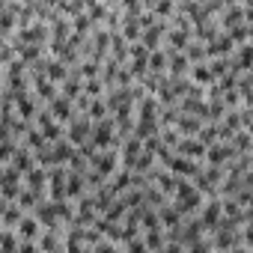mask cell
I'll return each mask as SVG.
<instances>
[{
    "label": "cell",
    "mask_w": 253,
    "mask_h": 253,
    "mask_svg": "<svg viewBox=\"0 0 253 253\" xmlns=\"http://www.w3.org/2000/svg\"><path fill=\"white\" fill-rule=\"evenodd\" d=\"M69 143H75V146H84L86 143V134H92V125H89V116L86 119H72V125H69Z\"/></svg>",
    "instance_id": "obj_1"
},
{
    "label": "cell",
    "mask_w": 253,
    "mask_h": 253,
    "mask_svg": "<svg viewBox=\"0 0 253 253\" xmlns=\"http://www.w3.org/2000/svg\"><path fill=\"white\" fill-rule=\"evenodd\" d=\"M92 164H95V170H98V173L110 176V173L116 170V152H113V149H104V152L98 149V155L92 158Z\"/></svg>",
    "instance_id": "obj_2"
},
{
    "label": "cell",
    "mask_w": 253,
    "mask_h": 253,
    "mask_svg": "<svg viewBox=\"0 0 253 253\" xmlns=\"http://www.w3.org/2000/svg\"><path fill=\"white\" fill-rule=\"evenodd\" d=\"M167 170H173V173H179V176H197V173H200V167H197L188 155H179V158L173 155V161L167 164Z\"/></svg>",
    "instance_id": "obj_3"
},
{
    "label": "cell",
    "mask_w": 253,
    "mask_h": 253,
    "mask_svg": "<svg viewBox=\"0 0 253 253\" xmlns=\"http://www.w3.org/2000/svg\"><path fill=\"white\" fill-rule=\"evenodd\" d=\"M72 110H75V107H72L69 95H63V98H54V104H51V113H54V119H57V122L75 119V113H72Z\"/></svg>",
    "instance_id": "obj_4"
},
{
    "label": "cell",
    "mask_w": 253,
    "mask_h": 253,
    "mask_svg": "<svg viewBox=\"0 0 253 253\" xmlns=\"http://www.w3.org/2000/svg\"><path fill=\"white\" fill-rule=\"evenodd\" d=\"M45 182H51V173H48L42 164H39V167H33V170L27 173V188H33V191H39V194H42Z\"/></svg>",
    "instance_id": "obj_5"
},
{
    "label": "cell",
    "mask_w": 253,
    "mask_h": 253,
    "mask_svg": "<svg viewBox=\"0 0 253 253\" xmlns=\"http://www.w3.org/2000/svg\"><path fill=\"white\" fill-rule=\"evenodd\" d=\"M226 158H235V146H211V149H206L209 164H223Z\"/></svg>",
    "instance_id": "obj_6"
},
{
    "label": "cell",
    "mask_w": 253,
    "mask_h": 253,
    "mask_svg": "<svg viewBox=\"0 0 253 253\" xmlns=\"http://www.w3.org/2000/svg\"><path fill=\"white\" fill-rule=\"evenodd\" d=\"M176 149H179V155H197V158H203L206 155V143L203 140H179L176 143Z\"/></svg>",
    "instance_id": "obj_7"
},
{
    "label": "cell",
    "mask_w": 253,
    "mask_h": 253,
    "mask_svg": "<svg viewBox=\"0 0 253 253\" xmlns=\"http://www.w3.org/2000/svg\"><path fill=\"white\" fill-rule=\"evenodd\" d=\"M39 223H42L39 217H30V214H27V217H21V220H18V235H21V238H36Z\"/></svg>",
    "instance_id": "obj_8"
},
{
    "label": "cell",
    "mask_w": 253,
    "mask_h": 253,
    "mask_svg": "<svg viewBox=\"0 0 253 253\" xmlns=\"http://www.w3.org/2000/svg\"><path fill=\"white\" fill-rule=\"evenodd\" d=\"M220 214H223V206H220L217 200H211V203H206V211H203V223H206V226H214V223L220 220Z\"/></svg>",
    "instance_id": "obj_9"
},
{
    "label": "cell",
    "mask_w": 253,
    "mask_h": 253,
    "mask_svg": "<svg viewBox=\"0 0 253 253\" xmlns=\"http://www.w3.org/2000/svg\"><path fill=\"white\" fill-rule=\"evenodd\" d=\"M188 39H191V30H176V33H170V45H173L176 51H188Z\"/></svg>",
    "instance_id": "obj_10"
},
{
    "label": "cell",
    "mask_w": 253,
    "mask_h": 253,
    "mask_svg": "<svg viewBox=\"0 0 253 253\" xmlns=\"http://www.w3.org/2000/svg\"><path fill=\"white\" fill-rule=\"evenodd\" d=\"M191 75H194L197 84H214V72H211V66H203V63H200Z\"/></svg>",
    "instance_id": "obj_11"
},
{
    "label": "cell",
    "mask_w": 253,
    "mask_h": 253,
    "mask_svg": "<svg viewBox=\"0 0 253 253\" xmlns=\"http://www.w3.org/2000/svg\"><path fill=\"white\" fill-rule=\"evenodd\" d=\"M104 113H107V104H104V101H98V98H95V101H89V107H86V116H89V119L101 122V119H104Z\"/></svg>",
    "instance_id": "obj_12"
},
{
    "label": "cell",
    "mask_w": 253,
    "mask_h": 253,
    "mask_svg": "<svg viewBox=\"0 0 253 253\" xmlns=\"http://www.w3.org/2000/svg\"><path fill=\"white\" fill-rule=\"evenodd\" d=\"M45 75L51 81H66V66L63 63H45Z\"/></svg>",
    "instance_id": "obj_13"
},
{
    "label": "cell",
    "mask_w": 253,
    "mask_h": 253,
    "mask_svg": "<svg viewBox=\"0 0 253 253\" xmlns=\"http://www.w3.org/2000/svg\"><path fill=\"white\" fill-rule=\"evenodd\" d=\"M161 33H164V27H152V30L143 36V45H146L149 51H155V48H158V39H161Z\"/></svg>",
    "instance_id": "obj_14"
},
{
    "label": "cell",
    "mask_w": 253,
    "mask_h": 253,
    "mask_svg": "<svg viewBox=\"0 0 253 253\" xmlns=\"http://www.w3.org/2000/svg\"><path fill=\"white\" fill-rule=\"evenodd\" d=\"M179 214H182L179 209H161V223L164 226H176L179 223Z\"/></svg>",
    "instance_id": "obj_15"
},
{
    "label": "cell",
    "mask_w": 253,
    "mask_h": 253,
    "mask_svg": "<svg viewBox=\"0 0 253 253\" xmlns=\"http://www.w3.org/2000/svg\"><path fill=\"white\" fill-rule=\"evenodd\" d=\"M232 146H235L238 152H250V146H253V134H238V137L232 140Z\"/></svg>",
    "instance_id": "obj_16"
},
{
    "label": "cell",
    "mask_w": 253,
    "mask_h": 253,
    "mask_svg": "<svg viewBox=\"0 0 253 253\" xmlns=\"http://www.w3.org/2000/svg\"><path fill=\"white\" fill-rule=\"evenodd\" d=\"M185 69H188V60L179 54V57H173V66H170V75L173 78H179V75H185Z\"/></svg>",
    "instance_id": "obj_17"
},
{
    "label": "cell",
    "mask_w": 253,
    "mask_h": 253,
    "mask_svg": "<svg viewBox=\"0 0 253 253\" xmlns=\"http://www.w3.org/2000/svg\"><path fill=\"white\" fill-rule=\"evenodd\" d=\"M241 15H244V9H241V6H232V9L226 12V18H223V27H232L235 21H241Z\"/></svg>",
    "instance_id": "obj_18"
},
{
    "label": "cell",
    "mask_w": 253,
    "mask_h": 253,
    "mask_svg": "<svg viewBox=\"0 0 253 253\" xmlns=\"http://www.w3.org/2000/svg\"><path fill=\"white\" fill-rule=\"evenodd\" d=\"M149 66H152L155 72H164V69H167V57H164L161 51H155V54L149 57Z\"/></svg>",
    "instance_id": "obj_19"
},
{
    "label": "cell",
    "mask_w": 253,
    "mask_h": 253,
    "mask_svg": "<svg viewBox=\"0 0 253 253\" xmlns=\"http://www.w3.org/2000/svg\"><path fill=\"white\" fill-rule=\"evenodd\" d=\"M179 128H182V131H200V119L182 116V119H179Z\"/></svg>",
    "instance_id": "obj_20"
},
{
    "label": "cell",
    "mask_w": 253,
    "mask_h": 253,
    "mask_svg": "<svg viewBox=\"0 0 253 253\" xmlns=\"http://www.w3.org/2000/svg\"><path fill=\"white\" fill-rule=\"evenodd\" d=\"M78 92H81V86H78V81H63V95H69V98H78Z\"/></svg>",
    "instance_id": "obj_21"
},
{
    "label": "cell",
    "mask_w": 253,
    "mask_h": 253,
    "mask_svg": "<svg viewBox=\"0 0 253 253\" xmlns=\"http://www.w3.org/2000/svg\"><path fill=\"white\" fill-rule=\"evenodd\" d=\"M84 89H86V95H101V81H98V78H89V81L84 84Z\"/></svg>",
    "instance_id": "obj_22"
},
{
    "label": "cell",
    "mask_w": 253,
    "mask_h": 253,
    "mask_svg": "<svg viewBox=\"0 0 253 253\" xmlns=\"http://www.w3.org/2000/svg\"><path fill=\"white\" fill-rule=\"evenodd\" d=\"M161 229H149V238H146V247H161Z\"/></svg>",
    "instance_id": "obj_23"
},
{
    "label": "cell",
    "mask_w": 253,
    "mask_h": 253,
    "mask_svg": "<svg viewBox=\"0 0 253 253\" xmlns=\"http://www.w3.org/2000/svg\"><path fill=\"white\" fill-rule=\"evenodd\" d=\"M206 54H209V51H206L203 45H191V48H188V57H191V60H203Z\"/></svg>",
    "instance_id": "obj_24"
},
{
    "label": "cell",
    "mask_w": 253,
    "mask_h": 253,
    "mask_svg": "<svg viewBox=\"0 0 253 253\" xmlns=\"http://www.w3.org/2000/svg\"><path fill=\"white\" fill-rule=\"evenodd\" d=\"M170 12H173V0H161L155 6V15H170Z\"/></svg>",
    "instance_id": "obj_25"
},
{
    "label": "cell",
    "mask_w": 253,
    "mask_h": 253,
    "mask_svg": "<svg viewBox=\"0 0 253 253\" xmlns=\"http://www.w3.org/2000/svg\"><path fill=\"white\" fill-rule=\"evenodd\" d=\"M39 247H42V250H57V247H60V241H57V238H51V235H45V238L39 241Z\"/></svg>",
    "instance_id": "obj_26"
},
{
    "label": "cell",
    "mask_w": 253,
    "mask_h": 253,
    "mask_svg": "<svg viewBox=\"0 0 253 253\" xmlns=\"http://www.w3.org/2000/svg\"><path fill=\"white\" fill-rule=\"evenodd\" d=\"M226 69H229V66H226V60H217V63H211V72H214V78H220Z\"/></svg>",
    "instance_id": "obj_27"
},
{
    "label": "cell",
    "mask_w": 253,
    "mask_h": 253,
    "mask_svg": "<svg viewBox=\"0 0 253 253\" xmlns=\"http://www.w3.org/2000/svg\"><path fill=\"white\" fill-rule=\"evenodd\" d=\"M45 3H48V6H54V3H60V0H45Z\"/></svg>",
    "instance_id": "obj_28"
}]
</instances>
